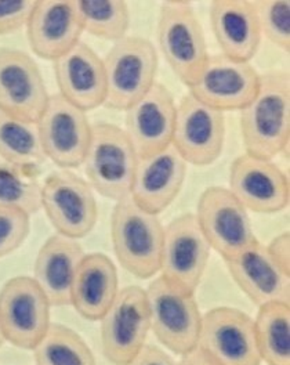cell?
I'll return each instance as SVG.
<instances>
[{
    "mask_svg": "<svg viewBox=\"0 0 290 365\" xmlns=\"http://www.w3.org/2000/svg\"><path fill=\"white\" fill-rule=\"evenodd\" d=\"M245 154L274 160L289 145L290 78L285 71L261 75L256 97L241 111Z\"/></svg>",
    "mask_w": 290,
    "mask_h": 365,
    "instance_id": "obj_1",
    "label": "cell"
},
{
    "mask_svg": "<svg viewBox=\"0 0 290 365\" xmlns=\"http://www.w3.org/2000/svg\"><path fill=\"white\" fill-rule=\"evenodd\" d=\"M165 227L126 197L112 210L111 238L119 264L135 278H154L160 270Z\"/></svg>",
    "mask_w": 290,
    "mask_h": 365,
    "instance_id": "obj_2",
    "label": "cell"
},
{
    "mask_svg": "<svg viewBox=\"0 0 290 365\" xmlns=\"http://www.w3.org/2000/svg\"><path fill=\"white\" fill-rule=\"evenodd\" d=\"M107 79L104 106L126 111L157 83L159 57L148 39L128 35L115 42L103 58Z\"/></svg>",
    "mask_w": 290,
    "mask_h": 365,
    "instance_id": "obj_3",
    "label": "cell"
},
{
    "mask_svg": "<svg viewBox=\"0 0 290 365\" xmlns=\"http://www.w3.org/2000/svg\"><path fill=\"white\" fill-rule=\"evenodd\" d=\"M138 155L123 129L112 123L93 125L83 169L93 191L112 201L130 194Z\"/></svg>",
    "mask_w": 290,
    "mask_h": 365,
    "instance_id": "obj_4",
    "label": "cell"
},
{
    "mask_svg": "<svg viewBox=\"0 0 290 365\" xmlns=\"http://www.w3.org/2000/svg\"><path fill=\"white\" fill-rule=\"evenodd\" d=\"M157 41L169 67L188 89L198 81L209 53L201 21L188 1H163Z\"/></svg>",
    "mask_w": 290,
    "mask_h": 365,
    "instance_id": "obj_5",
    "label": "cell"
},
{
    "mask_svg": "<svg viewBox=\"0 0 290 365\" xmlns=\"http://www.w3.org/2000/svg\"><path fill=\"white\" fill-rule=\"evenodd\" d=\"M145 292L151 331L157 341L180 357L197 350L203 316L195 295L175 289L160 275L152 279Z\"/></svg>",
    "mask_w": 290,
    "mask_h": 365,
    "instance_id": "obj_6",
    "label": "cell"
},
{
    "mask_svg": "<svg viewBox=\"0 0 290 365\" xmlns=\"http://www.w3.org/2000/svg\"><path fill=\"white\" fill-rule=\"evenodd\" d=\"M51 304L32 277L10 278L0 289V331L6 342L33 350L51 325Z\"/></svg>",
    "mask_w": 290,
    "mask_h": 365,
    "instance_id": "obj_7",
    "label": "cell"
},
{
    "mask_svg": "<svg viewBox=\"0 0 290 365\" xmlns=\"http://www.w3.org/2000/svg\"><path fill=\"white\" fill-rule=\"evenodd\" d=\"M101 321V344L105 359L129 365L147 344L151 317L147 292L140 287L119 289Z\"/></svg>",
    "mask_w": 290,
    "mask_h": 365,
    "instance_id": "obj_8",
    "label": "cell"
},
{
    "mask_svg": "<svg viewBox=\"0 0 290 365\" xmlns=\"http://www.w3.org/2000/svg\"><path fill=\"white\" fill-rule=\"evenodd\" d=\"M42 209L57 234L72 240L86 237L98 219V206L89 182L76 173L60 169L42 182Z\"/></svg>",
    "mask_w": 290,
    "mask_h": 365,
    "instance_id": "obj_9",
    "label": "cell"
},
{
    "mask_svg": "<svg viewBox=\"0 0 290 365\" xmlns=\"http://www.w3.org/2000/svg\"><path fill=\"white\" fill-rule=\"evenodd\" d=\"M210 251L195 215H181L165 228L160 277L175 289L195 295L209 263Z\"/></svg>",
    "mask_w": 290,
    "mask_h": 365,
    "instance_id": "obj_10",
    "label": "cell"
},
{
    "mask_svg": "<svg viewBox=\"0 0 290 365\" xmlns=\"http://www.w3.org/2000/svg\"><path fill=\"white\" fill-rule=\"evenodd\" d=\"M195 217L207 244L224 260L259 242L247 210L225 187L202 192Z\"/></svg>",
    "mask_w": 290,
    "mask_h": 365,
    "instance_id": "obj_11",
    "label": "cell"
},
{
    "mask_svg": "<svg viewBox=\"0 0 290 365\" xmlns=\"http://www.w3.org/2000/svg\"><path fill=\"white\" fill-rule=\"evenodd\" d=\"M36 125L47 160L67 170L82 166L93 130L85 111L57 93L50 96Z\"/></svg>",
    "mask_w": 290,
    "mask_h": 365,
    "instance_id": "obj_12",
    "label": "cell"
},
{
    "mask_svg": "<svg viewBox=\"0 0 290 365\" xmlns=\"http://www.w3.org/2000/svg\"><path fill=\"white\" fill-rule=\"evenodd\" d=\"M198 349L219 365H261L254 319L234 307H216L202 317Z\"/></svg>",
    "mask_w": 290,
    "mask_h": 365,
    "instance_id": "obj_13",
    "label": "cell"
},
{
    "mask_svg": "<svg viewBox=\"0 0 290 365\" xmlns=\"http://www.w3.org/2000/svg\"><path fill=\"white\" fill-rule=\"evenodd\" d=\"M225 141V116L185 94L176 114L172 145L182 160L195 166H207L220 158Z\"/></svg>",
    "mask_w": 290,
    "mask_h": 365,
    "instance_id": "obj_14",
    "label": "cell"
},
{
    "mask_svg": "<svg viewBox=\"0 0 290 365\" xmlns=\"http://www.w3.org/2000/svg\"><path fill=\"white\" fill-rule=\"evenodd\" d=\"M45 79L35 60L23 50L0 48V111L38 122L48 103Z\"/></svg>",
    "mask_w": 290,
    "mask_h": 365,
    "instance_id": "obj_15",
    "label": "cell"
},
{
    "mask_svg": "<svg viewBox=\"0 0 290 365\" xmlns=\"http://www.w3.org/2000/svg\"><path fill=\"white\" fill-rule=\"evenodd\" d=\"M228 190L247 212L272 215L289 205V179L272 160L249 154L235 158Z\"/></svg>",
    "mask_w": 290,
    "mask_h": 365,
    "instance_id": "obj_16",
    "label": "cell"
},
{
    "mask_svg": "<svg viewBox=\"0 0 290 365\" xmlns=\"http://www.w3.org/2000/svg\"><path fill=\"white\" fill-rule=\"evenodd\" d=\"M261 75L250 63L229 60L223 54L209 56L190 93L203 104L222 111H242L256 97Z\"/></svg>",
    "mask_w": 290,
    "mask_h": 365,
    "instance_id": "obj_17",
    "label": "cell"
},
{
    "mask_svg": "<svg viewBox=\"0 0 290 365\" xmlns=\"http://www.w3.org/2000/svg\"><path fill=\"white\" fill-rule=\"evenodd\" d=\"M125 113L126 129L123 130L138 158L155 155L172 145L177 106L166 86L157 82Z\"/></svg>",
    "mask_w": 290,
    "mask_h": 365,
    "instance_id": "obj_18",
    "label": "cell"
},
{
    "mask_svg": "<svg viewBox=\"0 0 290 365\" xmlns=\"http://www.w3.org/2000/svg\"><path fill=\"white\" fill-rule=\"evenodd\" d=\"M185 176L187 162L170 145L155 155L138 158L129 198L157 216L179 197Z\"/></svg>",
    "mask_w": 290,
    "mask_h": 365,
    "instance_id": "obj_19",
    "label": "cell"
},
{
    "mask_svg": "<svg viewBox=\"0 0 290 365\" xmlns=\"http://www.w3.org/2000/svg\"><path fill=\"white\" fill-rule=\"evenodd\" d=\"M82 34L76 1H35L26 35L38 57L57 61L81 42Z\"/></svg>",
    "mask_w": 290,
    "mask_h": 365,
    "instance_id": "obj_20",
    "label": "cell"
},
{
    "mask_svg": "<svg viewBox=\"0 0 290 365\" xmlns=\"http://www.w3.org/2000/svg\"><path fill=\"white\" fill-rule=\"evenodd\" d=\"M58 94L68 103L88 113L104 106L107 79L103 58L85 42L54 61Z\"/></svg>",
    "mask_w": 290,
    "mask_h": 365,
    "instance_id": "obj_21",
    "label": "cell"
},
{
    "mask_svg": "<svg viewBox=\"0 0 290 365\" xmlns=\"http://www.w3.org/2000/svg\"><path fill=\"white\" fill-rule=\"evenodd\" d=\"M224 262L234 281L257 307L267 303L290 304V275L274 263L260 241Z\"/></svg>",
    "mask_w": 290,
    "mask_h": 365,
    "instance_id": "obj_22",
    "label": "cell"
},
{
    "mask_svg": "<svg viewBox=\"0 0 290 365\" xmlns=\"http://www.w3.org/2000/svg\"><path fill=\"white\" fill-rule=\"evenodd\" d=\"M210 23L220 54L239 63H250L256 56L261 31L250 1L220 0L210 4Z\"/></svg>",
    "mask_w": 290,
    "mask_h": 365,
    "instance_id": "obj_23",
    "label": "cell"
},
{
    "mask_svg": "<svg viewBox=\"0 0 290 365\" xmlns=\"http://www.w3.org/2000/svg\"><path fill=\"white\" fill-rule=\"evenodd\" d=\"M86 253L78 240L54 234L38 252L33 279L53 306L71 304V289L76 270Z\"/></svg>",
    "mask_w": 290,
    "mask_h": 365,
    "instance_id": "obj_24",
    "label": "cell"
},
{
    "mask_svg": "<svg viewBox=\"0 0 290 365\" xmlns=\"http://www.w3.org/2000/svg\"><path fill=\"white\" fill-rule=\"evenodd\" d=\"M119 292L118 270L104 253H86L76 270L71 304L83 317L100 321Z\"/></svg>",
    "mask_w": 290,
    "mask_h": 365,
    "instance_id": "obj_25",
    "label": "cell"
},
{
    "mask_svg": "<svg viewBox=\"0 0 290 365\" xmlns=\"http://www.w3.org/2000/svg\"><path fill=\"white\" fill-rule=\"evenodd\" d=\"M254 334L261 363L290 365V304L260 306L254 319Z\"/></svg>",
    "mask_w": 290,
    "mask_h": 365,
    "instance_id": "obj_26",
    "label": "cell"
},
{
    "mask_svg": "<svg viewBox=\"0 0 290 365\" xmlns=\"http://www.w3.org/2000/svg\"><path fill=\"white\" fill-rule=\"evenodd\" d=\"M0 160L35 172L47 160L38 125L0 111Z\"/></svg>",
    "mask_w": 290,
    "mask_h": 365,
    "instance_id": "obj_27",
    "label": "cell"
},
{
    "mask_svg": "<svg viewBox=\"0 0 290 365\" xmlns=\"http://www.w3.org/2000/svg\"><path fill=\"white\" fill-rule=\"evenodd\" d=\"M33 357L36 365H97L86 341L72 328L54 322L33 349Z\"/></svg>",
    "mask_w": 290,
    "mask_h": 365,
    "instance_id": "obj_28",
    "label": "cell"
},
{
    "mask_svg": "<svg viewBox=\"0 0 290 365\" xmlns=\"http://www.w3.org/2000/svg\"><path fill=\"white\" fill-rule=\"evenodd\" d=\"M83 32L118 42L128 36L130 26V10L126 1L119 0H83L76 1Z\"/></svg>",
    "mask_w": 290,
    "mask_h": 365,
    "instance_id": "obj_29",
    "label": "cell"
},
{
    "mask_svg": "<svg viewBox=\"0 0 290 365\" xmlns=\"http://www.w3.org/2000/svg\"><path fill=\"white\" fill-rule=\"evenodd\" d=\"M42 182L35 172L0 160V206L16 207L26 215L42 209Z\"/></svg>",
    "mask_w": 290,
    "mask_h": 365,
    "instance_id": "obj_30",
    "label": "cell"
},
{
    "mask_svg": "<svg viewBox=\"0 0 290 365\" xmlns=\"http://www.w3.org/2000/svg\"><path fill=\"white\" fill-rule=\"evenodd\" d=\"M253 7L260 25L261 36L264 35L269 42L289 53V1H253Z\"/></svg>",
    "mask_w": 290,
    "mask_h": 365,
    "instance_id": "obj_31",
    "label": "cell"
},
{
    "mask_svg": "<svg viewBox=\"0 0 290 365\" xmlns=\"http://www.w3.org/2000/svg\"><path fill=\"white\" fill-rule=\"evenodd\" d=\"M29 230V215L16 207L0 206V259L21 247Z\"/></svg>",
    "mask_w": 290,
    "mask_h": 365,
    "instance_id": "obj_32",
    "label": "cell"
},
{
    "mask_svg": "<svg viewBox=\"0 0 290 365\" xmlns=\"http://www.w3.org/2000/svg\"><path fill=\"white\" fill-rule=\"evenodd\" d=\"M35 1L28 0H0V36L17 32L32 14Z\"/></svg>",
    "mask_w": 290,
    "mask_h": 365,
    "instance_id": "obj_33",
    "label": "cell"
},
{
    "mask_svg": "<svg viewBox=\"0 0 290 365\" xmlns=\"http://www.w3.org/2000/svg\"><path fill=\"white\" fill-rule=\"evenodd\" d=\"M268 255L274 263L284 272L290 275V235L289 231H284L276 235L268 245Z\"/></svg>",
    "mask_w": 290,
    "mask_h": 365,
    "instance_id": "obj_34",
    "label": "cell"
},
{
    "mask_svg": "<svg viewBox=\"0 0 290 365\" xmlns=\"http://www.w3.org/2000/svg\"><path fill=\"white\" fill-rule=\"evenodd\" d=\"M129 365H179L163 349L155 344H145Z\"/></svg>",
    "mask_w": 290,
    "mask_h": 365,
    "instance_id": "obj_35",
    "label": "cell"
},
{
    "mask_svg": "<svg viewBox=\"0 0 290 365\" xmlns=\"http://www.w3.org/2000/svg\"><path fill=\"white\" fill-rule=\"evenodd\" d=\"M179 365H219L214 360H212L201 349H197L185 356L181 357Z\"/></svg>",
    "mask_w": 290,
    "mask_h": 365,
    "instance_id": "obj_36",
    "label": "cell"
},
{
    "mask_svg": "<svg viewBox=\"0 0 290 365\" xmlns=\"http://www.w3.org/2000/svg\"><path fill=\"white\" fill-rule=\"evenodd\" d=\"M6 342L4 341V336H3V334H1V331H0V347L3 346V343Z\"/></svg>",
    "mask_w": 290,
    "mask_h": 365,
    "instance_id": "obj_37",
    "label": "cell"
}]
</instances>
